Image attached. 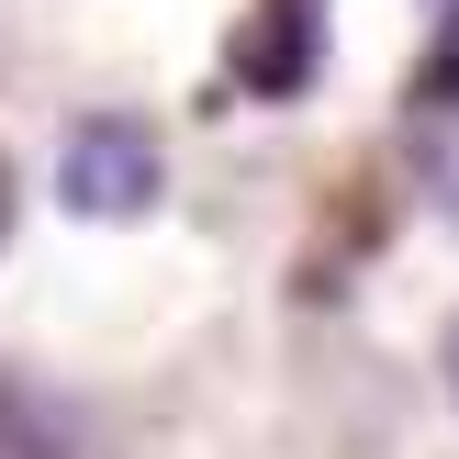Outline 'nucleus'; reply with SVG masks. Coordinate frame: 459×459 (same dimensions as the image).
<instances>
[{
  "label": "nucleus",
  "instance_id": "obj_1",
  "mask_svg": "<svg viewBox=\"0 0 459 459\" xmlns=\"http://www.w3.org/2000/svg\"><path fill=\"white\" fill-rule=\"evenodd\" d=\"M157 179H169V157H157V134L134 124V112H90V124L56 146V202H67V213H90V224L146 213Z\"/></svg>",
  "mask_w": 459,
  "mask_h": 459
},
{
  "label": "nucleus",
  "instance_id": "obj_2",
  "mask_svg": "<svg viewBox=\"0 0 459 459\" xmlns=\"http://www.w3.org/2000/svg\"><path fill=\"white\" fill-rule=\"evenodd\" d=\"M224 56H236L247 101H303L314 67H325V0H247Z\"/></svg>",
  "mask_w": 459,
  "mask_h": 459
},
{
  "label": "nucleus",
  "instance_id": "obj_3",
  "mask_svg": "<svg viewBox=\"0 0 459 459\" xmlns=\"http://www.w3.org/2000/svg\"><path fill=\"white\" fill-rule=\"evenodd\" d=\"M415 90H426V101H459V12L437 22V45H426V79H415Z\"/></svg>",
  "mask_w": 459,
  "mask_h": 459
},
{
  "label": "nucleus",
  "instance_id": "obj_4",
  "mask_svg": "<svg viewBox=\"0 0 459 459\" xmlns=\"http://www.w3.org/2000/svg\"><path fill=\"white\" fill-rule=\"evenodd\" d=\"M437 202H448V224H459V146L437 157Z\"/></svg>",
  "mask_w": 459,
  "mask_h": 459
},
{
  "label": "nucleus",
  "instance_id": "obj_5",
  "mask_svg": "<svg viewBox=\"0 0 459 459\" xmlns=\"http://www.w3.org/2000/svg\"><path fill=\"white\" fill-rule=\"evenodd\" d=\"M0 236H12V169H0Z\"/></svg>",
  "mask_w": 459,
  "mask_h": 459
},
{
  "label": "nucleus",
  "instance_id": "obj_6",
  "mask_svg": "<svg viewBox=\"0 0 459 459\" xmlns=\"http://www.w3.org/2000/svg\"><path fill=\"white\" fill-rule=\"evenodd\" d=\"M448 381H459V325H448Z\"/></svg>",
  "mask_w": 459,
  "mask_h": 459
}]
</instances>
